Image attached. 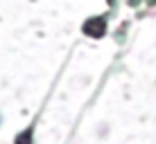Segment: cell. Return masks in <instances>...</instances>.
Here are the masks:
<instances>
[{
    "instance_id": "1",
    "label": "cell",
    "mask_w": 156,
    "mask_h": 144,
    "mask_svg": "<svg viewBox=\"0 0 156 144\" xmlns=\"http://www.w3.org/2000/svg\"><path fill=\"white\" fill-rule=\"evenodd\" d=\"M84 34L90 36V39H100V36H104L106 32V18L104 16H93V18H88L84 23Z\"/></svg>"
},
{
    "instance_id": "2",
    "label": "cell",
    "mask_w": 156,
    "mask_h": 144,
    "mask_svg": "<svg viewBox=\"0 0 156 144\" xmlns=\"http://www.w3.org/2000/svg\"><path fill=\"white\" fill-rule=\"evenodd\" d=\"M32 140H30V135L27 133H23V135H18V140H16V144H30Z\"/></svg>"
}]
</instances>
